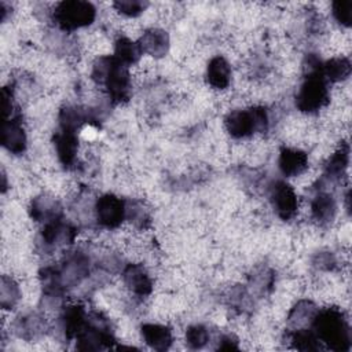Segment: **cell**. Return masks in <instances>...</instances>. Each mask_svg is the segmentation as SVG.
<instances>
[{
	"label": "cell",
	"instance_id": "30",
	"mask_svg": "<svg viewBox=\"0 0 352 352\" xmlns=\"http://www.w3.org/2000/svg\"><path fill=\"white\" fill-rule=\"evenodd\" d=\"M113 7L126 16H138L148 7V3L143 0H118L113 3Z\"/></svg>",
	"mask_w": 352,
	"mask_h": 352
},
{
	"label": "cell",
	"instance_id": "14",
	"mask_svg": "<svg viewBox=\"0 0 352 352\" xmlns=\"http://www.w3.org/2000/svg\"><path fill=\"white\" fill-rule=\"evenodd\" d=\"M26 133L19 120L8 118L1 124V144L12 154H22L26 150Z\"/></svg>",
	"mask_w": 352,
	"mask_h": 352
},
{
	"label": "cell",
	"instance_id": "12",
	"mask_svg": "<svg viewBox=\"0 0 352 352\" xmlns=\"http://www.w3.org/2000/svg\"><path fill=\"white\" fill-rule=\"evenodd\" d=\"M143 54L153 58H162L169 51V36L165 30L160 28H150L144 30L142 37L138 41Z\"/></svg>",
	"mask_w": 352,
	"mask_h": 352
},
{
	"label": "cell",
	"instance_id": "7",
	"mask_svg": "<svg viewBox=\"0 0 352 352\" xmlns=\"http://www.w3.org/2000/svg\"><path fill=\"white\" fill-rule=\"evenodd\" d=\"M270 199L276 214L282 220H290L297 213L298 198L289 183L283 180L274 182L270 186Z\"/></svg>",
	"mask_w": 352,
	"mask_h": 352
},
{
	"label": "cell",
	"instance_id": "32",
	"mask_svg": "<svg viewBox=\"0 0 352 352\" xmlns=\"http://www.w3.org/2000/svg\"><path fill=\"white\" fill-rule=\"evenodd\" d=\"M252 285H253V287H254L257 292H260V293L267 292V290L271 287V285H272V274H271V271L263 270V271L257 272V274L252 278Z\"/></svg>",
	"mask_w": 352,
	"mask_h": 352
},
{
	"label": "cell",
	"instance_id": "31",
	"mask_svg": "<svg viewBox=\"0 0 352 352\" xmlns=\"http://www.w3.org/2000/svg\"><path fill=\"white\" fill-rule=\"evenodd\" d=\"M333 18L345 28L351 26L352 22V1H334L331 3Z\"/></svg>",
	"mask_w": 352,
	"mask_h": 352
},
{
	"label": "cell",
	"instance_id": "5",
	"mask_svg": "<svg viewBox=\"0 0 352 352\" xmlns=\"http://www.w3.org/2000/svg\"><path fill=\"white\" fill-rule=\"evenodd\" d=\"M329 103L327 82L320 74L305 76L296 94V107L302 113H316Z\"/></svg>",
	"mask_w": 352,
	"mask_h": 352
},
{
	"label": "cell",
	"instance_id": "21",
	"mask_svg": "<svg viewBox=\"0 0 352 352\" xmlns=\"http://www.w3.org/2000/svg\"><path fill=\"white\" fill-rule=\"evenodd\" d=\"M351 74V62L345 56L330 58L322 63V76L330 82H341Z\"/></svg>",
	"mask_w": 352,
	"mask_h": 352
},
{
	"label": "cell",
	"instance_id": "19",
	"mask_svg": "<svg viewBox=\"0 0 352 352\" xmlns=\"http://www.w3.org/2000/svg\"><path fill=\"white\" fill-rule=\"evenodd\" d=\"M337 213V204L330 192L322 191L315 195L311 202V214L315 221L324 226L334 220Z\"/></svg>",
	"mask_w": 352,
	"mask_h": 352
},
{
	"label": "cell",
	"instance_id": "4",
	"mask_svg": "<svg viewBox=\"0 0 352 352\" xmlns=\"http://www.w3.org/2000/svg\"><path fill=\"white\" fill-rule=\"evenodd\" d=\"M52 16L59 29L72 32L91 25L96 18V8L84 0H67L55 6Z\"/></svg>",
	"mask_w": 352,
	"mask_h": 352
},
{
	"label": "cell",
	"instance_id": "18",
	"mask_svg": "<svg viewBox=\"0 0 352 352\" xmlns=\"http://www.w3.org/2000/svg\"><path fill=\"white\" fill-rule=\"evenodd\" d=\"M231 66L226 58L213 56L206 67V81L214 89H226L231 82Z\"/></svg>",
	"mask_w": 352,
	"mask_h": 352
},
{
	"label": "cell",
	"instance_id": "1",
	"mask_svg": "<svg viewBox=\"0 0 352 352\" xmlns=\"http://www.w3.org/2000/svg\"><path fill=\"white\" fill-rule=\"evenodd\" d=\"M92 80L103 85L114 103H121L131 96V74L128 66L114 55L99 56L92 65Z\"/></svg>",
	"mask_w": 352,
	"mask_h": 352
},
{
	"label": "cell",
	"instance_id": "27",
	"mask_svg": "<svg viewBox=\"0 0 352 352\" xmlns=\"http://www.w3.org/2000/svg\"><path fill=\"white\" fill-rule=\"evenodd\" d=\"M290 342L293 348L298 351H318L320 349V341L314 333V330L305 329H297L293 330L290 334Z\"/></svg>",
	"mask_w": 352,
	"mask_h": 352
},
{
	"label": "cell",
	"instance_id": "6",
	"mask_svg": "<svg viewBox=\"0 0 352 352\" xmlns=\"http://www.w3.org/2000/svg\"><path fill=\"white\" fill-rule=\"evenodd\" d=\"M94 210L96 221L104 228H117L125 220V201L110 192L96 199Z\"/></svg>",
	"mask_w": 352,
	"mask_h": 352
},
{
	"label": "cell",
	"instance_id": "22",
	"mask_svg": "<svg viewBox=\"0 0 352 352\" xmlns=\"http://www.w3.org/2000/svg\"><path fill=\"white\" fill-rule=\"evenodd\" d=\"M59 125L63 131L77 132L89 120V114L80 106H65L59 111Z\"/></svg>",
	"mask_w": 352,
	"mask_h": 352
},
{
	"label": "cell",
	"instance_id": "11",
	"mask_svg": "<svg viewBox=\"0 0 352 352\" xmlns=\"http://www.w3.org/2000/svg\"><path fill=\"white\" fill-rule=\"evenodd\" d=\"M29 214L34 221L47 224L62 217V206L59 201L54 197L41 194L32 199L29 206Z\"/></svg>",
	"mask_w": 352,
	"mask_h": 352
},
{
	"label": "cell",
	"instance_id": "15",
	"mask_svg": "<svg viewBox=\"0 0 352 352\" xmlns=\"http://www.w3.org/2000/svg\"><path fill=\"white\" fill-rule=\"evenodd\" d=\"M87 315L88 312L80 304H72L63 308L59 322L60 330L66 340H73L77 337L87 323Z\"/></svg>",
	"mask_w": 352,
	"mask_h": 352
},
{
	"label": "cell",
	"instance_id": "2",
	"mask_svg": "<svg viewBox=\"0 0 352 352\" xmlns=\"http://www.w3.org/2000/svg\"><path fill=\"white\" fill-rule=\"evenodd\" d=\"M312 330L320 342L333 351H348L351 346V330L342 312L337 308L318 311L312 320Z\"/></svg>",
	"mask_w": 352,
	"mask_h": 352
},
{
	"label": "cell",
	"instance_id": "16",
	"mask_svg": "<svg viewBox=\"0 0 352 352\" xmlns=\"http://www.w3.org/2000/svg\"><path fill=\"white\" fill-rule=\"evenodd\" d=\"M54 146L56 157L63 166L69 168L76 162L78 151L77 132L60 129L54 136Z\"/></svg>",
	"mask_w": 352,
	"mask_h": 352
},
{
	"label": "cell",
	"instance_id": "26",
	"mask_svg": "<svg viewBox=\"0 0 352 352\" xmlns=\"http://www.w3.org/2000/svg\"><path fill=\"white\" fill-rule=\"evenodd\" d=\"M19 300H21V290H19L18 283L12 278L3 275L1 282H0V305H1V308L11 309L18 304Z\"/></svg>",
	"mask_w": 352,
	"mask_h": 352
},
{
	"label": "cell",
	"instance_id": "29",
	"mask_svg": "<svg viewBox=\"0 0 352 352\" xmlns=\"http://www.w3.org/2000/svg\"><path fill=\"white\" fill-rule=\"evenodd\" d=\"M209 331L204 324H192L186 331V344L191 349H201L209 342Z\"/></svg>",
	"mask_w": 352,
	"mask_h": 352
},
{
	"label": "cell",
	"instance_id": "33",
	"mask_svg": "<svg viewBox=\"0 0 352 352\" xmlns=\"http://www.w3.org/2000/svg\"><path fill=\"white\" fill-rule=\"evenodd\" d=\"M217 349H220V351L239 349L238 340H236V338H235V336H232V334H223V336L219 338Z\"/></svg>",
	"mask_w": 352,
	"mask_h": 352
},
{
	"label": "cell",
	"instance_id": "10",
	"mask_svg": "<svg viewBox=\"0 0 352 352\" xmlns=\"http://www.w3.org/2000/svg\"><path fill=\"white\" fill-rule=\"evenodd\" d=\"M125 286L138 297H147L153 292V279L142 264H128L122 270Z\"/></svg>",
	"mask_w": 352,
	"mask_h": 352
},
{
	"label": "cell",
	"instance_id": "13",
	"mask_svg": "<svg viewBox=\"0 0 352 352\" xmlns=\"http://www.w3.org/2000/svg\"><path fill=\"white\" fill-rule=\"evenodd\" d=\"M278 166L280 173L286 177L298 176L308 168V155L300 148L283 147L279 151Z\"/></svg>",
	"mask_w": 352,
	"mask_h": 352
},
{
	"label": "cell",
	"instance_id": "17",
	"mask_svg": "<svg viewBox=\"0 0 352 352\" xmlns=\"http://www.w3.org/2000/svg\"><path fill=\"white\" fill-rule=\"evenodd\" d=\"M143 341L155 351H166L173 342L172 330L160 323H144L140 327Z\"/></svg>",
	"mask_w": 352,
	"mask_h": 352
},
{
	"label": "cell",
	"instance_id": "23",
	"mask_svg": "<svg viewBox=\"0 0 352 352\" xmlns=\"http://www.w3.org/2000/svg\"><path fill=\"white\" fill-rule=\"evenodd\" d=\"M349 162V148L346 144H341L327 160L324 165V176L336 180L344 176Z\"/></svg>",
	"mask_w": 352,
	"mask_h": 352
},
{
	"label": "cell",
	"instance_id": "24",
	"mask_svg": "<svg viewBox=\"0 0 352 352\" xmlns=\"http://www.w3.org/2000/svg\"><path fill=\"white\" fill-rule=\"evenodd\" d=\"M143 55L139 44L132 41L128 37H118L114 43V56L126 66L135 65L139 62L140 56Z\"/></svg>",
	"mask_w": 352,
	"mask_h": 352
},
{
	"label": "cell",
	"instance_id": "25",
	"mask_svg": "<svg viewBox=\"0 0 352 352\" xmlns=\"http://www.w3.org/2000/svg\"><path fill=\"white\" fill-rule=\"evenodd\" d=\"M45 329H47L45 320L36 314H30L28 316L19 318V320L15 324V331L18 333L19 337L25 340H34L36 337L44 334Z\"/></svg>",
	"mask_w": 352,
	"mask_h": 352
},
{
	"label": "cell",
	"instance_id": "20",
	"mask_svg": "<svg viewBox=\"0 0 352 352\" xmlns=\"http://www.w3.org/2000/svg\"><path fill=\"white\" fill-rule=\"evenodd\" d=\"M319 308L309 300H300L289 312L287 324L292 330L305 329L312 324L314 318L316 316Z\"/></svg>",
	"mask_w": 352,
	"mask_h": 352
},
{
	"label": "cell",
	"instance_id": "3",
	"mask_svg": "<svg viewBox=\"0 0 352 352\" xmlns=\"http://www.w3.org/2000/svg\"><path fill=\"white\" fill-rule=\"evenodd\" d=\"M268 122L267 110L261 106L234 110L224 118L226 131L235 139H243L256 132H264L268 128Z\"/></svg>",
	"mask_w": 352,
	"mask_h": 352
},
{
	"label": "cell",
	"instance_id": "28",
	"mask_svg": "<svg viewBox=\"0 0 352 352\" xmlns=\"http://www.w3.org/2000/svg\"><path fill=\"white\" fill-rule=\"evenodd\" d=\"M125 219L138 228H146L150 224V214L139 201L125 202Z\"/></svg>",
	"mask_w": 352,
	"mask_h": 352
},
{
	"label": "cell",
	"instance_id": "34",
	"mask_svg": "<svg viewBox=\"0 0 352 352\" xmlns=\"http://www.w3.org/2000/svg\"><path fill=\"white\" fill-rule=\"evenodd\" d=\"M315 265L320 270H333L336 265L334 256L330 253H319V256L316 257Z\"/></svg>",
	"mask_w": 352,
	"mask_h": 352
},
{
	"label": "cell",
	"instance_id": "8",
	"mask_svg": "<svg viewBox=\"0 0 352 352\" xmlns=\"http://www.w3.org/2000/svg\"><path fill=\"white\" fill-rule=\"evenodd\" d=\"M89 257L82 252H74L66 257L60 268H58L62 286L65 289L80 285L89 274Z\"/></svg>",
	"mask_w": 352,
	"mask_h": 352
},
{
	"label": "cell",
	"instance_id": "9",
	"mask_svg": "<svg viewBox=\"0 0 352 352\" xmlns=\"http://www.w3.org/2000/svg\"><path fill=\"white\" fill-rule=\"evenodd\" d=\"M77 230L60 219L44 224L41 230V243L45 249L54 250L60 248H67L74 242Z\"/></svg>",
	"mask_w": 352,
	"mask_h": 352
}]
</instances>
